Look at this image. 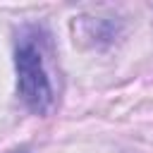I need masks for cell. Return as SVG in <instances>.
Masks as SVG:
<instances>
[{
  "instance_id": "obj_1",
  "label": "cell",
  "mask_w": 153,
  "mask_h": 153,
  "mask_svg": "<svg viewBox=\"0 0 153 153\" xmlns=\"http://www.w3.org/2000/svg\"><path fill=\"white\" fill-rule=\"evenodd\" d=\"M14 65H17L19 96L26 103V108L38 115L48 112L55 100V93H53V84H50L48 69L43 62V50L36 36H22L17 41Z\"/></svg>"
},
{
  "instance_id": "obj_2",
  "label": "cell",
  "mask_w": 153,
  "mask_h": 153,
  "mask_svg": "<svg viewBox=\"0 0 153 153\" xmlns=\"http://www.w3.org/2000/svg\"><path fill=\"white\" fill-rule=\"evenodd\" d=\"M19 153H26V151H19Z\"/></svg>"
}]
</instances>
